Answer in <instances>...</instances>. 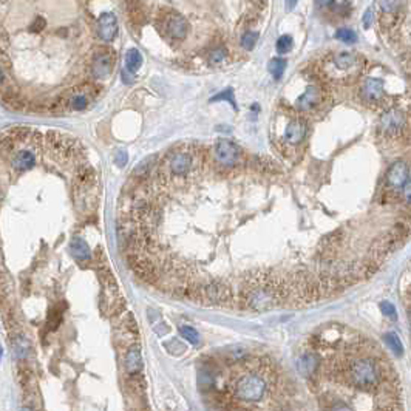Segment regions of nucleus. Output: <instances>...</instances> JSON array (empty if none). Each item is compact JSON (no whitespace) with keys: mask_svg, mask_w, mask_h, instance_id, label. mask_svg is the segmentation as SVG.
Masks as SVG:
<instances>
[{"mask_svg":"<svg viewBox=\"0 0 411 411\" xmlns=\"http://www.w3.org/2000/svg\"><path fill=\"white\" fill-rule=\"evenodd\" d=\"M278 376L272 362L258 359L246 362L243 369L232 381V399L238 403L235 411H263L260 403L272 399Z\"/></svg>","mask_w":411,"mask_h":411,"instance_id":"obj_1","label":"nucleus"},{"mask_svg":"<svg viewBox=\"0 0 411 411\" xmlns=\"http://www.w3.org/2000/svg\"><path fill=\"white\" fill-rule=\"evenodd\" d=\"M160 29L166 33L172 39H184L185 36L189 34V22L185 20V17L176 11H169L164 13L160 20Z\"/></svg>","mask_w":411,"mask_h":411,"instance_id":"obj_2","label":"nucleus"},{"mask_svg":"<svg viewBox=\"0 0 411 411\" xmlns=\"http://www.w3.org/2000/svg\"><path fill=\"white\" fill-rule=\"evenodd\" d=\"M405 115L402 113L400 110L393 108L388 110L387 113L382 115L381 121H379V130L385 138H397L402 135L403 129H405Z\"/></svg>","mask_w":411,"mask_h":411,"instance_id":"obj_3","label":"nucleus"},{"mask_svg":"<svg viewBox=\"0 0 411 411\" xmlns=\"http://www.w3.org/2000/svg\"><path fill=\"white\" fill-rule=\"evenodd\" d=\"M213 155L218 164L223 167H235L241 160V152L237 144L229 139H219L215 144Z\"/></svg>","mask_w":411,"mask_h":411,"instance_id":"obj_4","label":"nucleus"},{"mask_svg":"<svg viewBox=\"0 0 411 411\" xmlns=\"http://www.w3.org/2000/svg\"><path fill=\"white\" fill-rule=\"evenodd\" d=\"M116 64V53L113 50H108L107 47H99L91 60V73L98 79H104L113 71Z\"/></svg>","mask_w":411,"mask_h":411,"instance_id":"obj_5","label":"nucleus"},{"mask_svg":"<svg viewBox=\"0 0 411 411\" xmlns=\"http://www.w3.org/2000/svg\"><path fill=\"white\" fill-rule=\"evenodd\" d=\"M408 175H409V169L408 164L403 160H397L394 161L388 172H387V184L388 187L393 191H400L403 185L408 181Z\"/></svg>","mask_w":411,"mask_h":411,"instance_id":"obj_6","label":"nucleus"},{"mask_svg":"<svg viewBox=\"0 0 411 411\" xmlns=\"http://www.w3.org/2000/svg\"><path fill=\"white\" fill-rule=\"evenodd\" d=\"M201 298L209 300L210 303H228L232 300V292L228 286L221 283H210L201 289Z\"/></svg>","mask_w":411,"mask_h":411,"instance_id":"obj_7","label":"nucleus"},{"mask_svg":"<svg viewBox=\"0 0 411 411\" xmlns=\"http://www.w3.org/2000/svg\"><path fill=\"white\" fill-rule=\"evenodd\" d=\"M98 34L102 41L110 42L118 34V19L113 13H102L98 19Z\"/></svg>","mask_w":411,"mask_h":411,"instance_id":"obj_8","label":"nucleus"},{"mask_svg":"<svg viewBox=\"0 0 411 411\" xmlns=\"http://www.w3.org/2000/svg\"><path fill=\"white\" fill-rule=\"evenodd\" d=\"M194 158L187 152H175L169 160V170L175 176H184L192 170Z\"/></svg>","mask_w":411,"mask_h":411,"instance_id":"obj_9","label":"nucleus"},{"mask_svg":"<svg viewBox=\"0 0 411 411\" xmlns=\"http://www.w3.org/2000/svg\"><path fill=\"white\" fill-rule=\"evenodd\" d=\"M360 93H362V98H363L366 102L379 104V102L385 98L384 81L376 79V78H368V79H365Z\"/></svg>","mask_w":411,"mask_h":411,"instance_id":"obj_10","label":"nucleus"},{"mask_svg":"<svg viewBox=\"0 0 411 411\" xmlns=\"http://www.w3.org/2000/svg\"><path fill=\"white\" fill-rule=\"evenodd\" d=\"M36 166V155L29 148H20L11 155V167L16 172H26Z\"/></svg>","mask_w":411,"mask_h":411,"instance_id":"obj_11","label":"nucleus"},{"mask_svg":"<svg viewBox=\"0 0 411 411\" xmlns=\"http://www.w3.org/2000/svg\"><path fill=\"white\" fill-rule=\"evenodd\" d=\"M322 101V91L317 85H309L305 93L295 101V107L302 111H311Z\"/></svg>","mask_w":411,"mask_h":411,"instance_id":"obj_12","label":"nucleus"},{"mask_svg":"<svg viewBox=\"0 0 411 411\" xmlns=\"http://www.w3.org/2000/svg\"><path fill=\"white\" fill-rule=\"evenodd\" d=\"M306 136V124L300 119H294L286 125L284 130V139L291 145L300 144Z\"/></svg>","mask_w":411,"mask_h":411,"instance_id":"obj_13","label":"nucleus"},{"mask_svg":"<svg viewBox=\"0 0 411 411\" xmlns=\"http://www.w3.org/2000/svg\"><path fill=\"white\" fill-rule=\"evenodd\" d=\"M124 366H125L127 372H130V374H136V372L141 371V368H142V356H141L139 346H132L127 351Z\"/></svg>","mask_w":411,"mask_h":411,"instance_id":"obj_14","label":"nucleus"},{"mask_svg":"<svg viewBox=\"0 0 411 411\" xmlns=\"http://www.w3.org/2000/svg\"><path fill=\"white\" fill-rule=\"evenodd\" d=\"M70 249H71L73 257L76 258V260H79V261H88V260L91 258V252H90L88 244H87L82 238H79V237H76V238H73V240H71Z\"/></svg>","mask_w":411,"mask_h":411,"instance_id":"obj_15","label":"nucleus"},{"mask_svg":"<svg viewBox=\"0 0 411 411\" xmlns=\"http://www.w3.org/2000/svg\"><path fill=\"white\" fill-rule=\"evenodd\" d=\"M332 64L335 68L346 71V70H351L357 64V57L353 53H339L332 57Z\"/></svg>","mask_w":411,"mask_h":411,"instance_id":"obj_16","label":"nucleus"},{"mask_svg":"<svg viewBox=\"0 0 411 411\" xmlns=\"http://www.w3.org/2000/svg\"><path fill=\"white\" fill-rule=\"evenodd\" d=\"M142 65V56L136 48H132L125 54V67L130 73H136Z\"/></svg>","mask_w":411,"mask_h":411,"instance_id":"obj_17","label":"nucleus"},{"mask_svg":"<svg viewBox=\"0 0 411 411\" xmlns=\"http://www.w3.org/2000/svg\"><path fill=\"white\" fill-rule=\"evenodd\" d=\"M286 67H288V62H286L284 59L275 57V59H272V60L269 62L268 70H269V73L274 76V79H280V78L283 76V73H284Z\"/></svg>","mask_w":411,"mask_h":411,"instance_id":"obj_18","label":"nucleus"},{"mask_svg":"<svg viewBox=\"0 0 411 411\" xmlns=\"http://www.w3.org/2000/svg\"><path fill=\"white\" fill-rule=\"evenodd\" d=\"M179 334L182 335V337L187 340L189 343L192 345H198L200 343V334L195 328L192 326H181L179 328Z\"/></svg>","mask_w":411,"mask_h":411,"instance_id":"obj_19","label":"nucleus"},{"mask_svg":"<svg viewBox=\"0 0 411 411\" xmlns=\"http://www.w3.org/2000/svg\"><path fill=\"white\" fill-rule=\"evenodd\" d=\"M385 342H387L388 348H390L396 356H402L403 346H402V342L399 340V337H397L396 334H393V332L387 334V335H385Z\"/></svg>","mask_w":411,"mask_h":411,"instance_id":"obj_20","label":"nucleus"},{"mask_svg":"<svg viewBox=\"0 0 411 411\" xmlns=\"http://www.w3.org/2000/svg\"><path fill=\"white\" fill-rule=\"evenodd\" d=\"M335 37H337L339 41L345 42V44H356L357 42V36L353 29H348V28H340L335 33Z\"/></svg>","mask_w":411,"mask_h":411,"instance_id":"obj_21","label":"nucleus"},{"mask_svg":"<svg viewBox=\"0 0 411 411\" xmlns=\"http://www.w3.org/2000/svg\"><path fill=\"white\" fill-rule=\"evenodd\" d=\"M257 41H258V33L247 31L241 36V47L244 50H252L257 45Z\"/></svg>","mask_w":411,"mask_h":411,"instance_id":"obj_22","label":"nucleus"},{"mask_svg":"<svg viewBox=\"0 0 411 411\" xmlns=\"http://www.w3.org/2000/svg\"><path fill=\"white\" fill-rule=\"evenodd\" d=\"M88 105V96L87 94H76L70 99V107L76 111H81V110H85Z\"/></svg>","mask_w":411,"mask_h":411,"instance_id":"obj_23","label":"nucleus"},{"mask_svg":"<svg viewBox=\"0 0 411 411\" xmlns=\"http://www.w3.org/2000/svg\"><path fill=\"white\" fill-rule=\"evenodd\" d=\"M292 45H294L292 37L288 36V34H284V36L278 37V41H277V51L280 54H284V53H288L292 48Z\"/></svg>","mask_w":411,"mask_h":411,"instance_id":"obj_24","label":"nucleus"},{"mask_svg":"<svg viewBox=\"0 0 411 411\" xmlns=\"http://www.w3.org/2000/svg\"><path fill=\"white\" fill-rule=\"evenodd\" d=\"M381 8L382 11L385 13H396L399 11L400 5H402V0H381Z\"/></svg>","mask_w":411,"mask_h":411,"instance_id":"obj_25","label":"nucleus"},{"mask_svg":"<svg viewBox=\"0 0 411 411\" xmlns=\"http://www.w3.org/2000/svg\"><path fill=\"white\" fill-rule=\"evenodd\" d=\"M215 101H228V102L232 104L234 108H237V104H235V99H234V91H232V88H228V90H224L223 93L213 96V98H212V102H215Z\"/></svg>","mask_w":411,"mask_h":411,"instance_id":"obj_26","label":"nucleus"},{"mask_svg":"<svg viewBox=\"0 0 411 411\" xmlns=\"http://www.w3.org/2000/svg\"><path fill=\"white\" fill-rule=\"evenodd\" d=\"M45 26H47V20H45L42 16H36L33 25L29 26V31H31V33H36V34H39V33H42V31L45 29Z\"/></svg>","mask_w":411,"mask_h":411,"instance_id":"obj_27","label":"nucleus"},{"mask_svg":"<svg viewBox=\"0 0 411 411\" xmlns=\"http://www.w3.org/2000/svg\"><path fill=\"white\" fill-rule=\"evenodd\" d=\"M226 54H228V51L224 50L223 47L213 48V51L210 53V62H213V64H219V62H223L224 59H226Z\"/></svg>","mask_w":411,"mask_h":411,"instance_id":"obj_28","label":"nucleus"},{"mask_svg":"<svg viewBox=\"0 0 411 411\" xmlns=\"http://www.w3.org/2000/svg\"><path fill=\"white\" fill-rule=\"evenodd\" d=\"M381 309L385 315L391 317V319H396V308L390 303V302H382L381 303Z\"/></svg>","mask_w":411,"mask_h":411,"instance_id":"obj_29","label":"nucleus"},{"mask_svg":"<svg viewBox=\"0 0 411 411\" xmlns=\"http://www.w3.org/2000/svg\"><path fill=\"white\" fill-rule=\"evenodd\" d=\"M14 348H16V353L19 354V357H25L26 356V351H28V345L23 339H19L16 343H14Z\"/></svg>","mask_w":411,"mask_h":411,"instance_id":"obj_30","label":"nucleus"},{"mask_svg":"<svg viewBox=\"0 0 411 411\" xmlns=\"http://www.w3.org/2000/svg\"><path fill=\"white\" fill-rule=\"evenodd\" d=\"M127 160H129V156H127V152L125 150H119L116 153V164H118V167H124L127 164Z\"/></svg>","mask_w":411,"mask_h":411,"instance_id":"obj_31","label":"nucleus"},{"mask_svg":"<svg viewBox=\"0 0 411 411\" xmlns=\"http://www.w3.org/2000/svg\"><path fill=\"white\" fill-rule=\"evenodd\" d=\"M403 191V198L408 204H411V181H406V184L402 187Z\"/></svg>","mask_w":411,"mask_h":411,"instance_id":"obj_32","label":"nucleus"},{"mask_svg":"<svg viewBox=\"0 0 411 411\" xmlns=\"http://www.w3.org/2000/svg\"><path fill=\"white\" fill-rule=\"evenodd\" d=\"M315 2H317V5H319L320 8H323V10H329V8H332V7H334L335 0H315Z\"/></svg>","mask_w":411,"mask_h":411,"instance_id":"obj_33","label":"nucleus"},{"mask_svg":"<svg viewBox=\"0 0 411 411\" xmlns=\"http://www.w3.org/2000/svg\"><path fill=\"white\" fill-rule=\"evenodd\" d=\"M372 20H374V16H372V11H371V10H366V11H365V14H363V23H365V28H368V26L372 23Z\"/></svg>","mask_w":411,"mask_h":411,"instance_id":"obj_34","label":"nucleus"},{"mask_svg":"<svg viewBox=\"0 0 411 411\" xmlns=\"http://www.w3.org/2000/svg\"><path fill=\"white\" fill-rule=\"evenodd\" d=\"M132 74H133V73H130L129 70H124V71H122V76H121V78H122V81H124V84H127V85H130V84H132V82L135 81V78L132 76Z\"/></svg>","mask_w":411,"mask_h":411,"instance_id":"obj_35","label":"nucleus"},{"mask_svg":"<svg viewBox=\"0 0 411 411\" xmlns=\"http://www.w3.org/2000/svg\"><path fill=\"white\" fill-rule=\"evenodd\" d=\"M284 2H286V10L288 11H292L295 8V5H297V0H284Z\"/></svg>","mask_w":411,"mask_h":411,"instance_id":"obj_36","label":"nucleus"},{"mask_svg":"<svg viewBox=\"0 0 411 411\" xmlns=\"http://www.w3.org/2000/svg\"><path fill=\"white\" fill-rule=\"evenodd\" d=\"M5 73H4V70H2V67H0V87L2 85H5Z\"/></svg>","mask_w":411,"mask_h":411,"instance_id":"obj_37","label":"nucleus"},{"mask_svg":"<svg viewBox=\"0 0 411 411\" xmlns=\"http://www.w3.org/2000/svg\"><path fill=\"white\" fill-rule=\"evenodd\" d=\"M2 354H4V351H2V348H0V359H2Z\"/></svg>","mask_w":411,"mask_h":411,"instance_id":"obj_38","label":"nucleus"},{"mask_svg":"<svg viewBox=\"0 0 411 411\" xmlns=\"http://www.w3.org/2000/svg\"><path fill=\"white\" fill-rule=\"evenodd\" d=\"M20 411H31V409H28V408H23V409H20Z\"/></svg>","mask_w":411,"mask_h":411,"instance_id":"obj_39","label":"nucleus"}]
</instances>
